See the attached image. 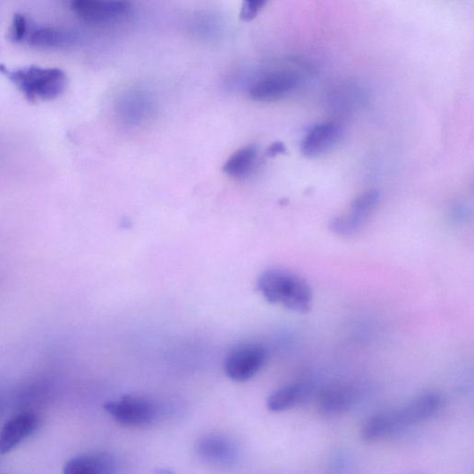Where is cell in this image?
Wrapping results in <instances>:
<instances>
[{
    "instance_id": "ba28073f",
    "label": "cell",
    "mask_w": 474,
    "mask_h": 474,
    "mask_svg": "<svg viewBox=\"0 0 474 474\" xmlns=\"http://www.w3.org/2000/svg\"><path fill=\"white\" fill-rule=\"evenodd\" d=\"M72 9L83 21L97 24L123 20L133 12L130 0H72Z\"/></svg>"
},
{
    "instance_id": "9c48e42d",
    "label": "cell",
    "mask_w": 474,
    "mask_h": 474,
    "mask_svg": "<svg viewBox=\"0 0 474 474\" xmlns=\"http://www.w3.org/2000/svg\"><path fill=\"white\" fill-rule=\"evenodd\" d=\"M41 425L40 417L32 411L19 413L7 420L0 430V455L12 453L20 444L34 436Z\"/></svg>"
},
{
    "instance_id": "e0dca14e",
    "label": "cell",
    "mask_w": 474,
    "mask_h": 474,
    "mask_svg": "<svg viewBox=\"0 0 474 474\" xmlns=\"http://www.w3.org/2000/svg\"><path fill=\"white\" fill-rule=\"evenodd\" d=\"M306 392V387L302 384L285 385L271 394L267 407L273 412L291 410L303 401Z\"/></svg>"
},
{
    "instance_id": "4fadbf2b",
    "label": "cell",
    "mask_w": 474,
    "mask_h": 474,
    "mask_svg": "<svg viewBox=\"0 0 474 474\" xmlns=\"http://www.w3.org/2000/svg\"><path fill=\"white\" fill-rule=\"evenodd\" d=\"M115 458L104 453L79 455L63 466L64 474H112L116 471Z\"/></svg>"
},
{
    "instance_id": "5bb4252c",
    "label": "cell",
    "mask_w": 474,
    "mask_h": 474,
    "mask_svg": "<svg viewBox=\"0 0 474 474\" xmlns=\"http://www.w3.org/2000/svg\"><path fill=\"white\" fill-rule=\"evenodd\" d=\"M356 401L355 390L343 385L327 387L321 394L320 406L327 414H341L349 411Z\"/></svg>"
},
{
    "instance_id": "5b68a950",
    "label": "cell",
    "mask_w": 474,
    "mask_h": 474,
    "mask_svg": "<svg viewBox=\"0 0 474 474\" xmlns=\"http://www.w3.org/2000/svg\"><path fill=\"white\" fill-rule=\"evenodd\" d=\"M119 424L130 427L151 425L157 417V407L150 400L140 396H124L104 406Z\"/></svg>"
},
{
    "instance_id": "52a82bcc",
    "label": "cell",
    "mask_w": 474,
    "mask_h": 474,
    "mask_svg": "<svg viewBox=\"0 0 474 474\" xmlns=\"http://www.w3.org/2000/svg\"><path fill=\"white\" fill-rule=\"evenodd\" d=\"M380 193L370 190L360 195L351 203L348 212L334 218L330 229L340 236H351L358 233L372 216L380 202Z\"/></svg>"
},
{
    "instance_id": "6da1fadb",
    "label": "cell",
    "mask_w": 474,
    "mask_h": 474,
    "mask_svg": "<svg viewBox=\"0 0 474 474\" xmlns=\"http://www.w3.org/2000/svg\"><path fill=\"white\" fill-rule=\"evenodd\" d=\"M442 405L438 394H421L401 408L372 417L365 424L362 436L366 441L375 442L399 435L434 417Z\"/></svg>"
},
{
    "instance_id": "d6986e66",
    "label": "cell",
    "mask_w": 474,
    "mask_h": 474,
    "mask_svg": "<svg viewBox=\"0 0 474 474\" xmlns=\"http://www.w3.org/2000/svg\"><path fill=\"white\" fill-rule=\"evenodd\" d=\"M26 35H28V21L24 15L17 13L13 16L11 38L14 43H20Z\"/></svg>"
},
{
    "instance_id": "9a60e30c",
    "label": "cell",
    "mask_w": 474,
    "mask_h": 474,
    "mask_svg": "<svg viewBox=\"0 0 474 474\" xmlns=\"http://www.w3.org/2000/svg\"><path fill=\"white\" fill-rule=\"evenodd\" d=\"M258 152L254 146H246L233 152L224 165V172L236 180L248 178L254 171Z\"/></svg>"
},
{
    "instance_id": "2e32d148",
    "label": "cell",
    "mask_w": 474,
    "mask_h": 474,
    "mask_svg": "<svg viewBox=\"0 0 474 474\" xmlns=\"http://www.w3.org/2000/svg\"><path fill=\"white\" fill-rule=\"evenodd\" d=\"M78 42V38L65 30L52 28H40L29 37V44L38 49H58L72 47Z\"/></svg>"
},
{
    "instance_id": "7a4b0ae2",
    "label": "cell",
    "mask_w": 474,
    "mask_h": 474,
    "mask_svg": "<svg viewBox=\"0 0 474 474\" xmlns=\"http://www.w3.org/2000/svg\"><path fill=\"white\" fill-rule=\"evenodd\" d=\"M307 71L305 63L298 59L275 61L254 76L249 97L262 103L284 99L301 87Z\"/></svg>"
},
{
    "instance_id": "8fae6325",
    "label": "cell",
    "mask_w": 474,
    "mask_h": 474,
    "mask_svg": "<svg viewBox=\"0 0 474 474\" xmlns=\"http://www.w3.org/2000/svg\"><path fill=\"white\" fill-rule=\"evenodd\" d=\"M342 127L334 122L314 125L306 134L301 143V152L308 157H320L338 143L342 137Z\"/></svg>"
},
{
    "instance_id": "ac0fdd59",
    "label": "cell",
    "mask_w": 474,
    "mask_h": 474,
    "mask_svg": "<svg viewBox=\"0 0 474 474\" xmlns=\"http://www.w3.org/2000/svg\"><path fill=\"white\" fill-rule=\"evenodd\" d=\"M270 0H242L240 18L244 22H250L269 4Z\"/></svg>"
},
{
    "instance_id": "7c38bea8",
    "label": "cell",
    "mask_w": 474,
    "mask_h": 474,
    "mask_svg": "<svg viewBox=\"0 0 474 474\" xmlns=\"http://www.w3.org/2000/svg\"><path fill=\"white\" fill-rule=\"evenodd\" d=\"M198 455L209 463L227 465L239 458V447L230 438L221 435H209L197 444Z\"/></svg>"
},
{
    "instance_id": "ffe728a7",
    "label": "cell",
    "mask_w": 474,
    "mask_h": 474,
    "mask_svg": "<svg viewBox=\"0 0 474 474\" xmlns=\"http://www.w3.org/2000/svg\"><path fill=\"white\" fill-rule=\"evenodd\" d=\"M285 152V148L282 143H275L272 145L269 148V155L276 156L278 154Z\"/></svg>"
},
{
    "instance_id": "3957f363",
    "label": "cell",
    "mask_w": 474,
    "mask_h": 474,
    "mask_svg": "<svg viewBox=\"0 0 474 474\" xmlns=\"http://www.w3.org/2000/svg\"><path fill=\"white\" fill-rule=\"evenodd\" d=\"M258 291L272 304L295 312H309L312 305L309 284L301 276L281 269L262 273L257 283Z\"/></svg>"
},
{
    "instance_id": "30bf717a",
    "label": "cell",
    "mask_w": 474,
    "mask_h": 474,
    "mask_svg": "<svg viewBox=\"0 0 474 474\" xmlns=\"http://www.w3.org/2000/svg\"><path fill=\"white\" fill-rule=\"evenodd\" d=\"M117 112L122 123L130 127H140L151 120L155 106L147 93L131 90L119 99Z\"/></svg>"
},
{
    "instance_id": "8992f818",
    "label": "cell",
    "mask_w": 474,
    "mask_h": 474,
    "mask_svg": "<svg viewBox=\"0 0 474 474\" xmlns=\"http://www.w3.org/2000/svg\"><path fill=\"white\" fill-rule=\"evenodd\" d=\"M267 357V350L257 344L236 348L225 359V374L234 382H247L260 372Z\"/></svg>"
},
{
    "instance_id": "277c9868",
    "label": "cell",
    "mask_w": 474,
    "mask_h": 474,
    "mask_svg": "<svg viewBox=\"0 0 474 474\" xmlns=\"http://www.w3.org/2000/svg\"><path fill=\"white\" fill-rule=\"evenodd\" d=\"M0 73L5 75L26 99L34 103L58 98L68 83L66 73L57 68L30 66L10 70L0 64Z\"/></svg>"
}]
</instances>
